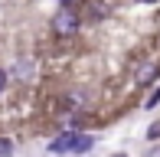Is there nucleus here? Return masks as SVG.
<instances>
[{
  "mask_svg": "<svg viewBox=\"0 0 160 157\" xmlns=\"http://www.w3.org/2000/svg\"><path fill=\"white\" fill-rule=\"evenodd\" d=\"M147 138H150V141H160V121H157V124H150V131H147Z\"/></svg>",
  "mask_w": 160,
  "mask_h": 157,
  "instance_id": "obj_8",
  "label": "nucleus"
},
{
  "mask_svg": "<svg viewBox=\"0 0 160 157\" xmlns=\"http://www.w3.org/2000/svg\"><path fill=\"white\" fill-rule=\"evenodd\" d=\"M92 147H95V138L85 131H62L59 138L49 141V154H88Z\"/></svg>",
  "mask_w": 160,
  "mask_h": 157,
  "instance_id": "obj_1",
  "label": "nucleus"
},
{
  "mask_svg": "<svg viewBox=\"0 0 160 157\" xmlns=\"http://www.w3.org/2000/svg\"><path fill=\"white\" fill-rule=\"evenodd\" d=\"M154 75H157V66H150V62H147V66L137 72V82H141V85H150V82H154Z\"/></svg>",
  "mask_w": 160,
  "mask_h": 157,
  "instance_id": "obj_4",
  "label": "nucleus"
},
{
  "mask_svg": "<svg viewBox=\"0 0 160 157\" xmlns=\"http://www.w3.org/2000/svg\"><path fill=\"white\" fill-rule=\"evenodd\" d=\"M141 3H157V0H141Z\"/></svg>",
  "mask_w": 160,
  "mask_h": 157,
  "instance_id": "obj_9",
  "label": "nucleus"
},
{
  "mask_svg": "<svg viewBox=\"0 0 160 157\" xmlns=\"http://www.w3.org/2000/svg\"><path fill=\"white\" fill-rule=\"evenodd\" d=\"M52 33L56 36H62V39H69V36H75L78 33V26H82V13L75 10V7H62L59 13L52 17Z\"/></svg>",
  "mask_w": 160,
  "mask_h": 157,
  "instance_id": "obj_2",
  "label": "nucleus"
},
{
  "mask_svg": "<svg viewBox=\"0 0 160 157\" xmlns=\"http://www.w3.org/2000/svg\"><path fill=\"white\" fill-rule=\"evenodd\" d=\"M108 13H111V7H108V3H101V0H85V20H88V23L105 20Z\"/></svg>",
  "mask_w": 160,
  "mask_h": 157,
  "instance_id": "obj_3",
  "label": "nucleus"
},
{
  "mask_svg": "<svg viewBox=\"0 0 160 157\" xmlns=\"http://www.w3.org/2000/svg\"><path fill=\"white\" fill-rule=\"evenodd\" d=\"M114 157H128V154H114Z\"/></svg>",
  "mask_w": 160,
  "mask_h": 157,
  "instance_id": "obj_11",
  "label": "nucleus"
},
{
  "mask_svg": "<svg viewBox=\"0 0 160 157\" xmlns=\"http://www.w3.org/2000/svg\"><path fill=\"white\" fill-rule=\"evenodd\" d=\"M157 105H160V89H154V92H150V98L144 102V108H157Z\"/></svg>",
  "mask_w": 160,
  "mask_h": 157,
  "instance_id": "obj_6",
  "label": "nucleus"
},
{
  "mask_svg": "<svg viewBox=\"0 0 160 157\" xmlns=\"http://www.w3.org/2000/svg\"><path fill=\"white\" fill-rule=\"evenodd\" d=\"M0 157H13V141L10 138H0Z\"/></svg>",
  "mask_w": 160,
  "mask_h": 157,
  "instance_id": "obj_5",
  "label": "nucleus"
},
{
  "mask_svg": "<svg viewBox=\"0 0 160 157\" xmlns=\"http://www.w3.org/2000/svg\"><path fill=\"white\" fill-rule=\"evenodd\" d=\"M7 85H10V72H7V69H0V95L7 92Z\"/></svg>",
  "mask_w": 160,
  "mask_h": 157,
  "instance_id": "obj_7",
  "label": "nucleus"
},
{
  "mask_svg": "<svg viewBox=\"0 0 160 157\" xmlns=\"http://www.w3.org/2000/svg\"><path fill=\"white\" fill-rule=\"evenodd\" d=\"M150 157H160V151H154V154H150Z\"/></svg>",
  "mask_w": 160,
  "mask_h": 157,
  "instance_id": "obj_10",
  "label": "nucleus"
}]
</instances>
